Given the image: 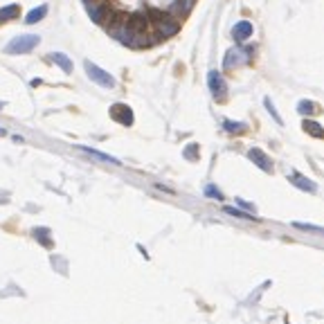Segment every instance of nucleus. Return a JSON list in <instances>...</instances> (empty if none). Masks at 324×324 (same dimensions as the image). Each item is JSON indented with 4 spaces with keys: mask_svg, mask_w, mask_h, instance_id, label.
Segmentation results:
<instances>
[{
    "mask_svg": "<svg viewBox=\"0 0 324 324\" xmlns=\"http://www.w3.org/2000/svg\"><path fill=\"white\" fill-rule=\"evenodd\" d=\"M297 230H304V232H315V234H324V227L320 225H311V223H299V221H295L293 223Z\"/></svg>",
    "mask_w": 324,
    "mask_h": 324,
    "instance_id": "nucleus-20",
    "label": "nucleus"
},
{
    "mask_svg": "<svg viewBox=\"0 0 324 324\" xmlns=\"http://www.w3.org/2000/svg\"><path fill=\"white\" fill-rule=\"evenodd\" d=\"M236 203H239L241 207H243V210H250V212H254V205H250L248 201H243V198H236Z\"/></svg>",
    "mask_w": 324,
    "mask_h": 324,
    "instance_id": "nucleus-23",
    "label": "nucleus"
},
{
    "mask_svg": "<svg viewBox=\"0 0 324 324\" xmlns=\"http://www.w3.org/2000/svg\"><path fill=\"white\" fill-rule=\"evenodd\" d=\"M302 128L306 131L308 135H313V138H324V128H322L317 122H311V119H304Z\"/></svg>",
    "mask_w": 324,
    "mask_h": 324,
    "instance_id": "nucleus-16",
    "label": "nucleus"
},
{
    "mask_svg": "<svg viewBox=\"0 0 324 324\" xmlns=\"http://www.w3.org/2000/svg\"><path fill=\"white\" fill-rule=\"evenodd\" d=\"M205 196L214 198V201H223V194H221V191L216 189L214 185H207V187H205Z\"/></svg>",
    "mask_w": 324,
    "mask_h": 324,
    "instance_id": "nucleus-22",
    "label": "nucleus"
},
{
    "mask_svg": "<svg viewBox=\"0 0 324 324\" xmlns=\"http://www.w3.org/2000/svg\"><path fill=\"white\" fill-rule=\"evenodd\" d=\"M315 110H317V106L313 104V101H308V99H302L297 104V113L299 115H315Z\"/></svg>",
    "mask_w": 324,
    "mask_h": 324,
    "instance_id": "nucleus-17",
    "label": "nucleus"
},
{
    "mask_svg": "<svg viewBox=\"0 0 324 324\" xmlns=\"http://www.w3.org/2000/svg\"><path fill=\"white\" fill-rule=\"evenodd\" d=\"M248 158L252 160L257 167L261 169V171H273V160H270L268 156H266L261 149H250L248 151Z\"/></svg>",
    "mask_w": 324,
    "mask_h": 324,
    "instance_id": "nucleus-9",
    "label": "nucleus"
},
{
    "mask_svg": "<svg viewBox=\"0 0 324 324\" xmlns=\"http://www.w3.org/2000/svg\"><path fill=\"white\" fill-rule=\"evenodd\" d=\"M86 9H88L90 18H93L95 23H99V25H104L106 21H108V16L113 14V9H110V5L106 3V0H90V3H86Z\"/></svg>",
    "mask_w": 324,
    "mask_h": 324,
    "instance_id": "nucleus-4",
    "label": "nucleus"
},
{
    "mask_svg": "<svg viewBox=\"0 0 324 324\" xmlns=\"http://www.w3.org/2000/svg\"><path fill=\"white\" fill-rule=\"evenodd\" d=\"M252 32H254L252 23L250 21H239V23H234V27H232V38H234L236 43H243V41H248V38L252 36Z\"/></svg>",
    "mask_w": 324,
    "mask_h": 324,
    "instance_id": "nucleus-8",
    "label": "nucleus"
},
{
    "mask_svg": "<svg viewBox=\"0 0 324 324\" xmlns=\"http://www.w3.org/2000/svg\"><path fill=\"white\" fill-rule=\"evenodd\" d=\"M250 56H252V50H241V47H232V50L225 52V59H223V68L225 70H232L239 63H248Z\"/></svg>",
    "mask_w": 324,
    "mask_h": 324,
    "instance_id": "nucleus-5",
    "label": "nucleus"
},
{
    "mask_svg": "<svg viewBox=\"0 0 324 324\" xmlns=\"http://www.w3.org/2000/svg\"><path fill=\"white\" fill-rule=\"evenodd\" d=\"M45 16H47V5H38V7H34V9L27 12L25 23L27 25H36V23H41Z\"/></svg>",
    "mask_w": 324,
    "mask_h": 324,
    "instance_id": "nucleus-13",
    "label": "nucleus"
},
{
    "mask_svg": "<svg viewBox=\"0 0 324 324\" xmlns=\"http://www.w3.org/2000/svg\"><path fill=\"white\" fill-rule=\"evenodd\" d=\"M79 151H84V153H88V156H93L95 160H101V162H108V164H122L117 160V158H113V156H108V153H101V151H95V149H90V147H77Z\"/></svg>",
    "mask_w": 324,
    "mask_h": 324,
    "instance_id": "nucleus-14",
    "label": "nucleus"
},
{
    "mask_svg": "<svg viewBox=\"0 0 324 324\" xmlns=\"http://www.w3.org/2000/svg\"><path fill=\"white\" fill-rule=\"evenodd\" d=\"M207 86H210L214 99H223L227 95V84L219 70H210V75H207Z\"/></svg>",
    "mask_w": 324,
    "mask_h": 324,
    "instance_id": "nucleus-6",
    "label": "nucleus"
},
{
    "mask_svg": "<svg viewBox=\"0 0 324 324\" xmlns=\"http://www.w3.org/2000/svg\"><path fill=\"white\" fill-rule=\"evenodd\" d=\"M110 117H113L115 122L124 124V126H131V124H133V110H131L126 104H113L110 106Z\"/></svg>",
    "mask_w": 324,
    "mask_h": 324,
    "instance_id": "nucleus-7",
    "label": "nucleus"
},
{
    "mask_svg": "<svg viewBox=\"0 0 324 324\" xmlns=\"http://www.w3.org/2000/svg\"><path fill=\"white\" fill-rule=\"evenodd\" d=\"M196 144H191V147H187V151H185V156L187 158H191V160H194V158H196Z\"/></svg>",
    "mask_w": 324,
    "mask_h": 324,
    "instance_id": "nucleus-24",
    "label": "nucleus"
},
{
    "mask_svg": "<svg viewBox=\"0 0 324 324\" xmlns=\"http://www.w3.org/2000/svg\"><path fill=\"white\" fill-rule=\"evenodd\" d=\"M41 43V36L38 34H23V36H16L7 43L5 52L7 54H30L34 47Z\"/></svg>",
    "mask_w": 324,
    "mask_h": 324,
    "instance_id": "nucleus-2",
    "label": "nucleus"
},
{
    "mask_svg": "<svg viewBox=\"0 0 324 324\" xmlns=\"http://www.w3.org/2000/svg\"><path fill=\"white\" fill-rule=\"evenodd\" d=\"M291 182L295 187H299L302 191H308V194H315L317 191V185L313 180H308V178H304V176H299V173H293L291 176Z\"/></svg>",
    "mask_w": 324,
    "mask_h": 324,
    "instance_id": "nucleus-11",
    "label": "nucleus"
},
{
    "mask_svg": "<svg viewBox=\"0 0 324 324\" xmlns=\"http://www.w3.org/2000/svg\"><path fill=\"white\" fill-rule=\"evenodd\" d=\"M149 16L156 18V30H158V38H169L176 36L178 30H180V23L178 18H173L171 14H160V12H149Z\"/></svg>",
    "mask_w": 324,
    "mask_h": 324,
    "instance_id": "nucleus-1",
    "label": "nucleus"
},
{
    "mask_svg": "<svg viewBox=\"0 0 324 324\" xmlns=\"http://www.w3.org/2000/svg\"><path fill=\"white\" fill-rule=\"evenodd\" d=\"M191 5H194V0H173L171 7H169V14L171 16H185V14L191 12Z\"/></svg>",
    "mask_w": 324,
    "mask_h": 324,
    "instance_id": "nucleus-12",
    "label": "nucleus"
},
{
    "mask_svg": "<svg viewBox=\"0 0 324 324\" xmlns=\"http://www.w3.org/2000/svg\"><path fill=\"white\" fill-rule=\"evenodd\" d=\"M84 68H86V75L90 77V81H95V84L101 86V88H115V79H113L110 72L101 70V68L95 66L93 61H86Z\"/></svg>",
    "mask_w": 324,
    "mask_h": 324,
    "instance_id": "nucleus-3",
    "label": "nucleus"
},
{
    "mask_svg": "<svg viewBox=\"0 0 324 324\" xmlns=\"http://www.w3.org/2000/svg\"><path fill=\"white\" fill-rule=\"evenodd\" d=\"M50 59L54 61V63H56V66L61 68V70L66 72V75H70V72H72V61L68 59V54H63V52H52V54H50Z\"/></svg>",
    "mask_w": 324,
    "mask_h": 324,
    "instance_id": "nucleus-15",
    "label": "nucleus"
},
{
    "mask_svg": "<svg viewBox=\"0 0 324 324\" xmlns=\"http://www.w3.org/2000/svg\"><path fill=\"white\" fill-rule=\"evenodd\" d=\"M264 106H266V108H268V113L273 115V119H275V122H277L279 126H282V124H284V119L279 117V113H277V108H275V106H273V101H270L268 97H266V99H264Z\"/></svg>",
    "mask_w": 324,
    "mask_h": 324,
    "instance_id": "nucleus-21",
    "label": "nucleus"
},
{
    "mask_svg": "<svg viewBox=\"0 0 324 324\" xmlns=\"http://www.w3.org/2000/svg\"><path fill=\"white\" fill-rule=\"evenodd\" d=\"M223 128L227 131V133H245V124L243 122H230V119H225L223 122Z\"/></svg>",
    "mask_w": 324,
    "mask_h": 324,
    "instance_id": "nucleus-19",
    "label": "nucleus"
},
{
    "mask_svg": "<svg viewBox=\"0 0 324 324\" xmlns=\"http://www.w3.org/2000/svg\"><path fill=\"white\" fill-rule=\"evenodd\" d=\"M21 16V5H5V7H0V25L3 23H12L16 21V18Z\"/></svg>",
    "mask_w": 324,
    "mask_h": 324,
    "instance_id": "nucleus-10",
    "label": "nucleus"
},
{
    "mask_svg": "<svg viewBox=\"0 0 324 324\" xmlns=\"http://www.w3.org/2000/svg\"><path fill=\"white\" fill-rule=\"evenodd\" d=\"M225 214L236 216V219H243V221H257V216H252V214H250V212L236 210V207H225Z\"/></svg>",
    "mask_w": 324,
    "mask_h": 324,
    "instance_id": "nucleus-18",
    "label": "nucleus"
}]
</instances>
